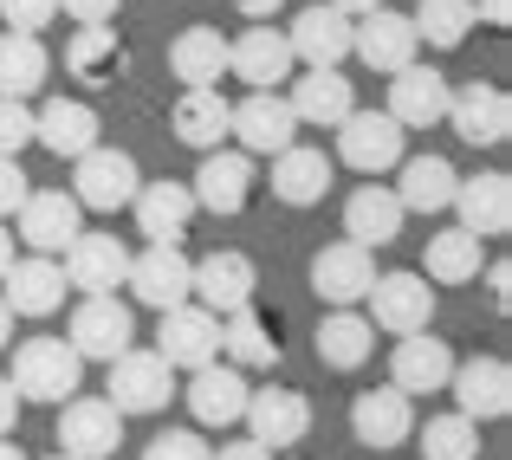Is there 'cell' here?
Returning a JSON list of instances; mask_svg holds the SVG:
<instances>
[{
  "label": "cell",
  "mask_w": 512,
  "mask_h": 460,
  "mask_svg": "<svg viewBox=\"0 0 512 460\" xmlns=\"http://www.w3.org/2000/svg\"><path fill=\"white\" fill-rule=\"evenodd\" d=\"M350 435L376 454L402 448V441L415 435V402L402 396V389H363V396L350 402Z\"/></svg>",
  "instance_id": "603a6c76"
},
{
  "label": "cell",
  "mask_w": 512,
  "mask_h": 460,
  "mask_svg": "<svg viewBox=\"0 0 512 460\" xmlns=\"http://www.w3.org/2000/svg\"><path fill=\"white\" fill-rule=\"evenodd\" d=\"M487 292H493V305H500V311L512 305V266H506V260L487 266Z\"/></svg>",
  "instance_id": "c3c4849f"
},
{
  "label": "cell",
  "mask_w": 512,
  "mask_h": 460,
  "mask_svg": "<svg viewBox=\"0 0 512 460\" xmlns=\"http://www.w3.org/2000/svg\"><path fill=\"white\" fill-rule=\"evenodd\" d=\"M448 208L461 214V227L474 240H500L506 227H512V175H500V169L461 175V188H454Z\"/></svg>",
  "instance_id": "ac0fdd59"
},
{
  "label": "cell",
  "mask_w": 512,
  "mask_h": 460,
  "mask_svg": "<svg viewBox=\"0 0 512 460\" xmlns=\"http://www.w3.org/2000/svg\"><path fill=\"white\" fill-rule=\"evenodd\" d=\"M182 396H188V415H195L201 428H227V422L247 415L253 383H247V370H234V363H201L195 383H188Z\"/></svg>",
  "instance_id": "7402d4cb"
},
{
  "label": "cell",
  "mask_w": 512,
  "mask_h": 460,
  "mask_svg": "<svg viewBox=\"0 0 512 460\" xmlns=\"http://www.w3.org/2000/svg\"><path fill=\"white\" fill-rule=\"evenodd\" d=\"M370 357H376V324L363 318V311L344 305L318 324V363H325V370H363Z\"/></svg>",
  "instance_id": "836d02e7"
},
{
  "label": "cell",
  "mask_w": 512,
  "mask_h": 460,
  "mask_svg": "<svg viewBox=\"0 0 512 460\" xmlns=\"http://www.w3.org/2000/svg\"><path fill=\"white\" fill-rule=\"evenodd\" d=\"M26 195H33V182H26L20 156H0V221H7V214H20Z\"/></svg>",
  "instance_id": "bcb514c9"
},
{
  "label": "cell",
  "mask_w": 512,
  "mask_h": 460,
  "mask_svg": "<svg viewBox=\"0 0 512 460\" xmlns=\"http://www.w3.org/2000/svg\"><path fill=\"white\" fill-rule=\"evenodd\" d=\"M422 460H480V422L467 415H435L422 428Z\"/></svg>",
  "instance_id": "b9f144b4"
},
{
  "label": "cell",
  "mask_w": 512,
  "mask_h": 460,
  "mask_svg": "<svg viewBox=\"0 0 512 460\" xmlns=\"http://www.w3.org/2000/svg\"><path fill=\"white\" fill-rule=\"evenodd\" d=\"M13 344V311H7V299H0V350Z\"/></svg>",
  "instance_id": "9f6ffc18"
},
{
  "label": "cell",
  "mask_w": 512,
  "mask_h": 460,
  "mask_svg": "<svg viewBox=\"0 0 512 460\" xmlns=\"http://www.w3.org/2000/svg\"><path fill=\"white\" fill-rule=\"evenodd\" d=\"M448 389H454V402H461L454 415H467V422H500V415L512 409V370H506V357H467V363H454Z\"/></svg>",
  "instance_id": "e0dca14e"
},
{
  "label": "cell",
  "mask_w": 512,
  "mask_h": 460,
  "mask_svg": "<svg viewBox=\"0 0 512 460\" xmlns=\"http://www.w3.org/2000/svg\"><path fill=\"white\" fill-rule=\"evenodd\" d=\"M20 409H26V402L13 396V383H7V376H0V441L13 435V422H20Z\"/></svg>",
  "instance_id": "681fc988"
},
{
  "label": "cell",
  "mask_w": 512,
  "mask_h": 460,
  "mask_svg": "<svg viewBox=\"0 0 512 460\" xmlns=\"http://www.w3.org/2000/svg\"><path fill=\"white\" fill-rule=\"evenodd\" d=\"M350 52H357L370 72H389V78H396L402 65H415L422 39H415V20H409V13L376 7V13H363V20H350Z\"/></svg>",
  "instance_id": "ba28073f"
},
{
  "label": "cell",
  "mask_w": 512,
  "mask_h": 460,
  "mask_svg": "<svg viewBox=\"0 0 512 460\" xmlns=\"http://www.w3.org/2000/svg\"><path fill=\"white\" fill-rule=\"evenodd\" d=\"M396 169H402L396 201H402V208H415V214H441L454 201V188H461V175H454L448 156H402Z\"/></svg>",
  "instance_id": "e575fe53"
},
{
  "label": "cell",
  "mask_w": 512,
  "mask_h": 460,
  "mask_svg": "<svg viewBox=\"0 0 512 460\" xmlns=\"http://www.w3.org/2000/svg\"><path fill=\"white\" fill-rule=\"evenodd\" d=\"M188 195L208 214H240L253 201V156L247 150H208L201 169H195V182H188Z\"/></svg>",
  "instance_id": "44dd1931"
},
{
  "label": "cell",
  "mask_w": 512,
  "mask_h": 460,
  "mask_svg": "<svg viewBox=\"0 0 512 460\" xmlns=\"http://www.w3.org/2000/svg\"><path fill=\"white\" fill-rule=\"evenodd\" d=\"M169 396H175V370L156 350H137L130 344L124 357H111V409L117 415H156V409H169Z\"/></svg>",
  "instance_id": "3957f363"
},
{
  "label": "cell",
  "mask_w": 512,
  "mask_h": 460,
  "mask_svg": "<svg viewBox=\"0 0 512 460\" xmlns=\"http://www.w3.org/2000/svg\"><path fill=\"white\" fill-rule=\"evenodd\" d=\"M227 137H240L247 156H279V150L299 143V117H292V104L279 98V91H247V98L234 104Z\"/></svg>",
  "instance_id": "4fadbf2b"
},
{
  "label": "cell",
  "mask_w": 512,
  "mask_h": 460,
  "mask_svg": "<svg viewBox=\"0 0 512 460\" xmlns=\"http://www.w3.org/2000/svg\"><path fill=\"white\" fill-rule=\"evenodd\" d=\"M402 221H409V208H402L396 188H383V182L357 188V195L344 201V234L357 240V247H389V240L402 234Z\"/></svg>",
  "instance_id": "1f68e13d"
},
{
  "label": "cell",
  "mask_w": 512,
  "mask_h": 460,
  "mask_svg": "<svg viewBox=\"0 0 512 460\" xmlns=\"http://www.w3.org/2000/svg\"><path fill=\"white\" fill-rule=\"evenodd\" d=\"M98 111H91L85 98H52V104H39L33 111V143H46L52 156H65V162H78L85 150H98Z\"/></svg>",
  "instance_id": "4316f807"
},
{
  "label": "cell",
  "mask_w": 512,
  "mask_h": 460,
  "mask_svg": "<svg viewBox=\"0 0 512 460\" xmlns=\"http://www.w3.org/2000/svg\"><path fill=\"white\" fill-rule=\"evenodd\" d=\"M124 273H130V247L117 234H78L72 247H65V286H78L85 299L117 292Z\"/></svg>",
  "instance_id": "d6986e66"
},
{
  "label": "cell",
  "mask_w": 512,
  "mask_h": 460,
  "mask_svg": "<svg viewBox=\"0 0 512 460\" xmlns=\"http://www.w3.org/2000/svg\"><path fill=\"white\" fill-rule=\"evenodd\" d=\"M130 208H137V234H150V247H182L188 221H195L188 182H143Z\"/></svg>",
  "instance_id": "f1b7e54d"
},
{
  "label": "cell",
  "mask_w": 512,
  "mask_h": 460,
  "mask_svg": "<svg viewBox=\"0 0 512 460\" xmlns=\"http://www.w3.org/2000/svg\"><path fill=\"white\" fill-rule=\"evenodd\" d=\"M137 188H143V175H137V162H130L124 150H85L72 162V195H78V208H98V214H117V208H130L137 201Z\"/></svg>",
  "instance_id": "5b68a950"
},
{
  "label": "cell",
  "mask_w": 512,
  "mask_h": 460,
  "mask_svg": "<svg viewBox=\"0 0 512 460\" xmlns=\"http://www.w3.org/2000/svg\"><path fill=\"white\" fill-rule=\"evenodd\" d=\"M214 460H273V454H266L260 441H227V448L214 454Z\"/></svg>",
  "instance_id": "f907efd6"
},
{
  "label": "cell",
  "mask_w": 512,
  "mask_h": 460,
  "mask_svg": "<svg viewBox=\"0 0 512 460\" xmlns=\"http://www.w3.org/2000/svg\"><path fill=\"white\" fill-rule=\"evenodd\" d=\"M0 299H7L13 318H52V311L65 305V266L59 260H46V253H33V260H13L7 266V279H0Z\"/></svg>",
  "instance_id": "cb8c5ba5"
},
{
  "label": "cell",
  "mask_w": 512,
  "mask_h": 460,
  "mask_svg": "<svg viewBox=\"0 0 512 460\" xmlns=\"http://www.w3.org/2000/svg\"><path fill=\"white\" fill-rule=\"evenodd\" d=\"M143 460H214V448L195 428H169V435H156L150 448H143Z\"/></svg>",
  "instance_id": "7bdbcfd3"
},
{
  "label": "cell",
  "mask_w": 512,
  "mask_h": 460,
  "mask_svg": "<svg viewBox=\"0 0 512 460\" xmlns=\"http://www.w3.org/2000/svg\"><path fill=\"white\" fill-rule=\"evenodd\" d=\"M292 46H286V33H273V26H247V33L227 46V72L240 78L247 91H279L292 78Z\"/></svg>",
  "instance_id": "ffe728a7"
},
{
  "label": "cell",
  "mask_w": 512,
  "mask_h": 460,
  "mask_svg": "<svg viewBox=\"0 0 512 460\" xmlns=\"http://www.w3.org/2000/svg\"><path fill=\"white\" fill-rule=\"evenodd\" d=\"M409 20H415V39H422V46H435V52L467 46V33L480 26L474 20V0H422Z\"/></svg>",
  "instance_id": "60d3db41"
},
{
  "label": "cell",
  "mask_w": 512,
  "mask_h": 460,
  "mask_svg": "<svg viewBox=\"0 0 512 460\" xmlns=\"http://www.w3.org/2000/svg\"><path fill=\"white\" fill-rule=\"evenodd\" d=\"M474 20H487V26H506V20H512V0H480V7H474Z\"/></svg>",
  "instance_id": "816d5d0a"
},
{
  "label": "cell",
  "mask_w": 512,
  "mask_h": 460,
  "mask_svg": "<svg viewBox=\"0 0 512 460\" xmlns=\"http://www.w3.org/2000/svg\"><path fill=\"white\" fill-rule=\"evenodd\" d=\"M286 46H292V59H305V65H344L350 59V20L338 7H325V0H318V7H299Z\"/></svg>",
  "instance_id": "f546056e"
},
{
  "label": "cell",
  "mask_w": 512,
  "mask_h": 460,
  "mask_svg": "<svg viewBox=\"0 0 512 460\" xmlns=\"http://www.w3.org/2000/svg\"><path fill=\"white\" fill-rule=\"evenodd\" d=\"M33 143V104L0 98V156H20Z\"/></svg>",
  "instance_id": "ee69618b"
},
{
  "label": "cell",
  "mask_w": 512,
  "mask_h": 460,
  "mask_svg": "<svg viewBox=\"0 0 512 460\" xmlns=\"http://www.w3.org/2000/svg\"><path fill=\"white\" fill-rule=\"evenodd\" d=\"M363 299H370V324L389 337H415L435 324V286L422 273H376V286Z\"/></svg>",
  "instance_id": "7a4b0ae2"
},
{
  "label": "cell",
  "mask_w": 512,
  "mask_h": 460,
  "mask_svg": "<svg viewBox=\"0 0 512 460\" xmlns=\"http://www.w3.org/2000/svg\"><path fill=\"white\" fill-rule=\"evenodd\" d=\"M292 117L299 124H318V130H338L350 111H357V91H350V78L338 65H312L305 78H292Z\"/></svg>",
  "instance_id": "83f0119b"
},
{
  "label": "cell",
  "mask_w": 512,
  "mask_h": 460,
  "mask_svg": "<svg viewBox=\"0 0 512 460\" xmlns=\"http://www.w3.org/2000/svg\"><path fill=\"white\" fill-rule=\"evenodd\" d=\"M448 376H454V350L441 344V337H428V331H415V337H402L396 344V357H389V389H402V396H435V389H448Z\"/></svg>",
  "instance_id": "484cf974"
},
{
  "label": "cell",
  "mask_w": 512,
  "mask_h": 460,
  "mask_svg": "<svg viewBox=\"0 0 512 460\" xmlns=\"http://www.w3.org/2000/svg\"><path fill=\"white\" fill-rule=\"evenodd\" d=\"M325 7H338L344 20H363V13H376V7H389V0H325Z\"/></svg>",
  "instance_id": "f5cc1de1"
},
{
  "label": "cell",
  "mask_w": 512,
  "mask_h": 460,
  "mask_svg": "<svg viewBox=\"0 0 512 460\" xmlns=\"http://www.w3.org/2000/svg\"><path fill=\"white\" fill-rule=\"evenodd\" d=\"M0 20H7V33H39L59 20V0H0Z\"/></svg>",
  "instance_id": "f6af8a7d"
},
{
  "label": "cell",
  "mask_w": 512,
  "mask_h": 460,
  "mask_svg": "<svg viewBox=\"0 0 512 460\" xmlns=\"http://www.w3.org/2000/svg\"><path fill=\"white\" fill-rule=\"evenodd\" d=\"M273 195L286 201V208H318V201L331 195V156L305 150V143L279 150L273 156Z\"/></svg>",
  "instance_id": "d6a6232c"
},
{
  "label": "cell",
  "mask_w": 512,
  "mask_h": 460,
  "mask_svg": "<svg viewBox=\"0 0 512 460\" xmlns=\"http://www.w3.org/2000/svg\"><path fill=\"white\" fill-rule=\"evenodd\" d=\"M175 137L188 143V150H221V137H227V124H234V104L221 98V91H182V98H175Z\"/></svg>",
  "instance_id": "d590c367"
},
{
  "label": "cell",
  "mask_w": 512,
  "mask_h": 460,
  "mask_svg": "<svg viewBox=\"0 0 512 460\" xmlns=\"http://www.w3.org/2000/svg\"><path fill=\"white\" fill-rule=\"evenodd\" d=\"M156 357H163L169 370H201V363H214V357H221V318H214V311H201L195 299L163 311Z\"/></svg>",
  "instance_id": "5bb4252c"
},
{
  "label": "cell",
  "mask_w": 512,
  "mask_h": 460,
  "mask_svg": "<svg viewBox=\"0 0 512 460\" xmlns=\"http://www.w3.org/2000/svg\"><path fill=\"white\" fill-rule=\"evenodd\" d=\"M448 78L435 72V65H402L396 78H389V117H396L402 130H435L441 117H448Z\"/></svg>",
  "instance_id": "d4e9b609"
},
{
  "label": "cell",
  "mask_w": 512,
  "mask_h": 460,
  "mask_svg": "<svg viewBox=\"0 0 512 460\" xmlns=\"http://www.w3.org/2000/svg\"><path fill=\"white\" fill-rule=\"evenodd\" d=\"M441 124L454 130L461 143H474V150H500V143L512 137V98L500 85H461V91H448V117Z\"/></svg>",
  "instance_id": "8992f818"
},
{
  "label": "cell",
  "mask_w": 512,
  "mask_h": 460,
  "mask_svg": "<svg viewBox=\"0 0 512 460\" xmlns=\"http://www.w3.org/2000/svg\"><path fill=\"white\" fill-rule=\"evenodd\" d=\"M370 286H376L370 247H357V240H338V247H318V253H312V292H318L331 311L357 305Z\"/></svg>",
  "instance_id": "2e32d148"
},
{
  "label": "cell",
  "mask_w": 512,
  "mask_h": 460,
  "mask_svg": "<svg viewBox=\"0 0 512 460\" xmlns=\"http://www.w3.org/2000/svg\"><path fill=\"white\" fill-rule=\"evenodd\" d=\"M52 72V52L39 46V33H0V98H33Z\"/></svg>",
  "instance_id": "f35d334b"
},
{
  "label": "cell",
  "mask_w": 512,
  "mask_h": 460,
  "mask_svg": "<svg viewBox=\"0 0 512 460\" xmlns=\"http://www.w3.org/2000/svg\"><path fill=\"white\" fill-rule=\"evenodd\" d=\"M7 266H13V234L0 227V279H7Z\"/></svg>",
  "instance_id": "11a10c76"
},
{
  "label": "cell",
  "mask_w": 512,
  "mask_h": 460,
  "mask_svg": "<svg viewBox=\"0 0 512 460\" xmlns=\"http://www.w3.org/2000/svg\"><path fill=\"white\" fill-rule=\"evenodd\" d=\"M65 72L85 78V85H117V72H124V39H117V26H78V33L65 39Z\"/></svg>",
  "instance_id": "8d00e7d4"
},
{
  "label": "cell",
  "mask_w": 512,
  "mask_h": 460,
  "mask_svg": "<svg viewBox=\"0 0 512 460\" xmlns=\"http://www.w3.org/2000/svg\"><path fill=\"white\" fill-rule=\"evenodd\" d=\"M402 143H409V130H402L389 111H350L344 124H338V156L357 175L396 169V162H402Z\"/></svg>",
  "instance_id": "7c38bea8"
},
{
  "label": "cell",
  "mask_w": 512,
  "mask_h": 460,
  "mask_svg": "<svg viewBox=\"0 0 512 460\" xmlns=\"http://www.w3.org/2000/svg\"><path fill=\"white\" fill-rule=\"evenodd\" d=\"M221 350L234 357V370H273L279 363V337L253 305H240V311L221 318Z\"/></svg>",
  "instance_id": "ab89813d"
},
{
  "label": "cell",
  "mask_w": 512,
  "mask_h": 460,
  "mask_svg": "<svg viewBox=\"0 0 512 460\" xmlns=\"http://www.w3.org/2000/svg\"><path fill=\"white\" fill-rule=\"evenodd\" d=\"M253 286H260V266L247 260V253L221 247L208 253V260H195V279H188V299L201 311H214V318H227V311L253 305Z\"/></svg>",
  "instance_id": "8fae6325"
},
{
  "label": "cell",
  "mask_w": 512,
  "mask_h": 460,
  "mask_svg": "<svg viewBox=\"0 0 512 460\" xmlns=\"http://www.w3.org/2000/svg\"><path fill=\"white\" fill-rule=\"evenodd\" d=\"M117 441H124V415H117L104 396L59 402V454H72V460H111Z\"/></svg>",
  "instance_id": "30bf717a"
},
{
  "label": "cell",
  "mask_w": 512,
  "mask_h": 460,
  "mask_svg": "<svg viewBox=\"0 0 512 460\" xmlns=\"http://www.w3.org/2000/svg\"><path fill=\"white\" fill-rule=\"evenodd\" d=\"M65 344H72L85 363H111V357H124V350L137 344V318H130V305L117 299V292H104V299H78L72 337H65Z\"/></svg>",
  "instance_id": "277c9868"
},
{
  "label": "cell",
  "mask_w": 512,
  "mask_h": 460,
  "mask_svg": "<svg viewBox=\"0 0 512 460\" xmlns=\"http://www.w3.org/2000/svg\"><path fill=\"white\" fill-rule=\"evenodd\" d=\"M240 422H247V441H260L266 454H286L312 435V402L299 389H253Z\"/></svg>",
  "instance_id": "52a82bcc"
},
{
  "label": "cell",
  "mask_w": 512,
  "mask_h": 460,
  "mask_svg": "<svg viewBox=\"0 0 512 460\" xmlns=\"http://www.w3.org/2000/svg\"><path fill=\"white\" fill-rule=\"evenodd\" d=\"M13 221H20V240L33 253H46V260L65 253L78 234H85V208H78V195H65V188H33Z\"/></svg>",
  "instance_id": "9c48e42d"
},
{
  "label": "cell",
  "mask_w": 512,
  "mask_h": 460,
  "mask_svg": "<svg viewBox=\"0 0 512 460\" xmlns=\"http://www.w3.org/2000/svg\"><path fill=\"white\" fill-rule=\"evenodd\" d=\"M169 72L182 78V91H221L227 78V39L214 26H188L169 46Z\"/></svg>",
  "instance_id": "4dcf8cb0"
},
{
  "label": "cell",
  "mask_w": 512,
  "mask_h": 460,
  "mask_svg": "<svg viewBox=\"0 0 512 460\" xmlns=\"http://www.w3.org/2000/svg\"><path fill=\"white\" fill-rule=\"evenodd\" d=\"M0 460H26L20 448H13V441H0Z\"/></svg>",
  "instance_id": "6f0895ef"
},
{
  "label": "cell",
  "mask_w": 512,
  "mask_h": 460,
  "mask_svg": "<svg viewBox=\"0 0 512 460\" xmlns=\"http://www.w3.org/2000/svg\"><path fill=\"white\" fill-rule=\"evenodd\" d=\"M480 247L467 227H448V234H428V253H422V279L428 286H474L480 279Z\"/></svg>",
  "instance_id": "74e56055"
},
{
  "label": "cell",
  "mask_w": 512,
  "mask_h": 460,
  "mask_svg": "<svg viewBox=\"0 0 512 460\" xmlns=\"http://www.w3.org/2000/svg\"><path fill=\"white\" fill-rule=\"evenodd\" d=\"M234 7H240V13H247V20H273V13H279V7H286V0H234Z\"/></svg>",
  "instance_id": "db71d44e"
},
{
  "label": "cell",
  "mask_w": 512,
  "mask_h": 460,
  "mask_svg": "<svg viewBox=\"0 0 512 460\" xmlns=\"http://www.w3.org/2000/svg\"><path fill=\"white\" fill-rule=\"evenodd\" d=\"M59 13H72L78 26H111L117 20V0H59Z\"/></svg>",
  "instance_id": "7dc6e473"
},
{
  "label": "cell",
  "mask_w": 512,
  "mask_h": 460,
  "mask_svg": "<svg viewBox=\"0 0 512 460\" xmlns=\"http://www.w3.org/2000/svg\"><path fill=\"white\" fill-rule=\"evenodd\" d=\"M7 383H13L20 402H46V409H59V402H72L78 389H85V357H78L65 337H26V344L13 350Z\"/></svg>",
  "instance_id": "6da1fadb"
},
{
  "label": "cell",
  "mask_w": 512,
  "mask_h": 460,
  "mask_svg": "<svg viewBox=\"0 0 512 460\" xmlns=\"http://www.w3.org/2000/svg\"><path fill=\"white\" fill-rule=\"evenodd\" d=\"M188 279H195V260L182 247H143V253H130L124 286L150 311H175V305H188Z\"/></svg>",
  "instance_id": "9a60e30c"
},
{
  "label": "cell",
  "mask_w": 512,
  "mask_h": 460,
  "mask_svg": "<svg viewBox=\"0 0 512 460\" xmlns=\"http://www.w3.org/2000/svg\"><path fill=\"white\" fill-rule=\"evenodd\" d=\"M46 460H72V454H46Z\"/></svg>",
  "instance_id": "680465c9"
}]
</instances>
